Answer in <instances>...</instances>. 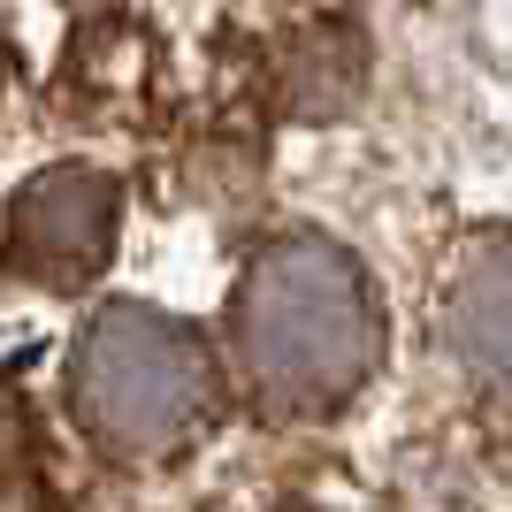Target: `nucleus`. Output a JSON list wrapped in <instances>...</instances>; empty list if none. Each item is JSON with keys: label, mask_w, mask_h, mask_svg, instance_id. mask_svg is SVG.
I'll return each mask as SVG.
<instances>
[{"label": "nucleus", "mask_w": 512, "mask_h": 512, "mask_svg": "<svg viewBox=\"0 0 512 512\" xmlns=\"http://www.w3.org/2000/svg\"><path fill=\"white\" fill-rule=\"evenodd\" d=\"M230 352L260 406L276 413L344 406L375 360V314H367L360 268L329 237H276L245 268Z\"/></svg>", "instance_id": "1"}, {"label": "nucleus", "mask_w": 512, "mask_h": 512, "mask_svg": "<svg viewBox=\"0 0 512 512\" xmlns=\"http://www.w3.org/2000/svg\"><path fill=\"white\" fill-rule=\"evenodd\" d=\"M451 344L474 375L512 383V245L474 253V268L451 291Z\"/></svg>", "instance_id": "4"}, {"label": "nucleus", "mask_w": 512, "mask_h": 512, "mask_svg": "<svg viewBox=\"0 0 512 512\" xmlns=\"http://www.w3.org/2000/svg\"><path fill=\"white\" fill-rule=\"evenodd\" d=\"M107 245H115V184L100 169H46L16 199V260L39 283H77L100 276Z\"/></svg>", "instance_id": "3"}, {"label": "nucleus", "mask_w": 512, "mask_h": 512, "mask_svg": "<svg viewBox=\"0 0 512 512\" xmlns=\"http://www.w3.org/2000/svg\"><path fill=\"white\" fill-rule=\"evenodd\" d=\"M77 413L107 451H176L214 406V367L184 321L153 306H107L77 344Z\"/></svg>", "instance_id": "2"}]
</instances>
